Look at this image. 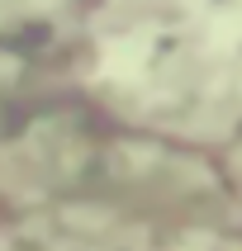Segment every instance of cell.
Masks as SVG:
<instances>
[]
</instances>
